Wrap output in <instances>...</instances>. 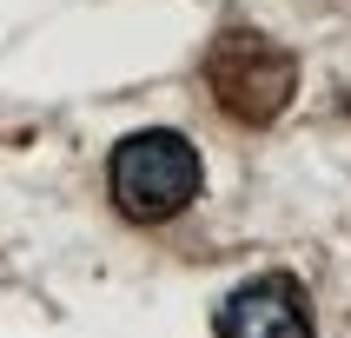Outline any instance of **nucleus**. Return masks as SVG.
<instances>
[{"instance_id": "f257e3e1", "label": "nucleus", "mask_w": 351, "mask_h": 338, "mask_svg": "<svg viewBox=\"0 0 351 338\" xmlns=\"http://www.w3.org/2000/svg\"><path fill=\"white\" fill-rule=\"evenodd\" d=\"M199 186H206V159H199V146L186 133H173V126L126 133L113 146V159H106V193H113V206L133 219V226H166V219H179L199 199Z\"/></svg>"}, {"instance_id": "f03ea898", "label": "nucleus", "mask_w": 351, "mask_h": 338, "mask_svg": "<svg viewBox=\"0 0 351 338\" xmlns=\"http://www.w3.org/2000/svg\"><path fill=\"white\" fill-rule=\"evenodd\" d=\"M199 73H206V93L226 119L239 126H272L298 93V60L292 47H278L272 34H258V27H219V40L206 47L199 60Z\"/></svg>"}, {"instance_id": "7ed1b4c3", "label": "nucleus", "mask_w": 351, "mask_h": 338, "mask_svg": "<svg viewBox=\"0 0 351 338\" xmlns=\"http://www.w3.org/2000/svg\"><path fill=\"white\" fill-rule=\"evenodd\" d=\"M213 332L219 338H312V298L292 272H258L226 292Z\"/></svg>"}]
</instances>
